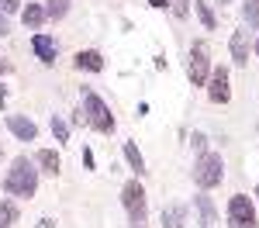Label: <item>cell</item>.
Masks as SVG:
<instances>
[{
	"mask_svg": "<svg viewBox=\"0 0 259 228\" xmlns=\"http://www.w3.org/2000/svg\"><path fill=\"white\" fill-rule=\"evenodd\" d=\"M35 228H56V221H52V218H41V221H38Z\"/></svg>",
	"mask_w": 259,
	"mask_h": 228,
	"instance_id": "obj_28",
	"label": "cell"
},
{
	"mask_svg": "<svg viewBox=\"0 0 259 228\" xmlns=\"http://www.w3.org/2000/svg\"><path fill=\"white\" fill-rule=\"evenodd\" d=\"M173 14L177 18H187L190 14V0H173Z\"/></svg>",
	"mask_w": 259,
	"mask_h": 228,
	"instance_id": "obj_21",
	"label": "cell"
},
{
	"mask_svg": "<svg viewBox=\"0 0 259 228\" xmlns=\"http://www.w3.org/2000/svg\"><path fill=\"white\" fill-rule=\"evenodd\" d=\"M35 163L41 166L38 173H49V176H59V169H62V159L56 149H41L38 156H35Z\"/></svg>",
	"mask_w": 259,
	"mask_h": 228,
	"instance_id": "obj_11",
	"label": "cell"
},
{
	"mask_svg": "<svg viewBox=\"0 0 259 228\" xmlns=\"http://www.w3.org/2000/svg\"><path fill=\"white\" fill-rule=\"evenodd\" d=\"M245 21H249V24H259V7H256V4L245 7Z\"/></svg>",
	"mask_w": 259,
	"mask_h": 228,
	"instance_id": "obj_23",
	"label": "cell"
},
{
	"mask_svg": "<svg viewBox=\"0 0 259 228\" xmlns=\"http://www.w3.org/2000/svg\"><path fill=\"white\" fill-rule=\"evenodd\" d=\"M221 4H232V0H221Z\"/></svg>",
	"mask_w": 259,
	"mask_h": 228,
	"instance_id": "obj_33",
	"label": "cell"
},
{
	"mask_svg": "<svg viewBox=\"0 0 259 228\" xmlns=\"http://www.w3.org/2000/svg\"><path fill=\"white\" fill-rule=\"evenodd\" d=\"M21 7V0H0V14H14Z\"/></svg>",
	"mask_w": 259,
	"mask_h": 228,
	"instance_id": "obj_22",
	"label": "cell"
},
{
	"mask_svg": "<svg viewBox=\"0 0 259 228\" xmlns=\"http://www.w3.org/2000/svg\"><path fill=\"white\" fill-rule=\"evenodd\" d=\"M187 225V207L183 204H166L162 207V228H183Z\"/></svg>",
	"mask_w": 259,
	"mask_h": 228,
	"instance_id": "obj_14",
	"label": "cell"
},
{
	"mask_svg": "<svg viewBox=\"0 0 259 228\" xmlns=\"http://www.w3.org/2000/svg\"><path fill=\"white\" fill-rule=\"evenodd\" d=\"M21 21H24V28H41V21H45V7H41V4H28V7L21 11Z\"/></svg>",
	"mask_w": 259,
	"mask_h": 228,
	"instance_id": "obj_15",
	"label": "cell"
},
{
	"mask_svg": "<svg viewBox=\"0 0 259 228\" xmlns=\"http://www.w3.org/2000/svg\"><path fill=\"white\" fill-rule=\"evenodd\" d=\"M194 11H197L200 24H204L207 31H211V28L218 24V21H214V11H211V4H207V0H194Z\"/></svg>",
	"mask_w": 259,
	"mask_h": 228,
	"instance_id": "obj_17",
	"label": "cell"
},
{
	"mask_svg": "<svg viewBox=\"0 0 259 228\" xmlns=\"http://www.w3.org/2000/svg\"><path fill=\"white\" fill-rule=\"evenodd\" d=\"M31 49H35V56H38L45 66L56 62V38H52V35H35V38H31Z\"/></svg>",
	"mask_w": 259,
	"mask_h": 228,
	"instance_id": "obj_10",
	"label": "cell"
},
{
	"mask_svg": "<svg viewBox=\"0 0 259 228\" xmlns=\"http://www.w3.org/2000/svg\"><path fill=\"white\" fill-rule=\"evenodd\" d=\"M83 163H87V169H94V152L90 149H83Z\"/></svg>",
	"mask_w": 259,
	"mask_h": 228,
	"instance_id": "obj_25",
	"label": "cell"
},
{
	"mask_svg": "<svg viewBox=\"0 0 259 228\" xmlns=\"http://www.w3.org/2000/svg\"><path fill=\"white\" fill-rule=\"evenodd\" d=\"M207 97H211V104H228L232 101V86H228V69H225V66L211 69V76H207Z\"/></svg>",
	"mask_w": 259,
	"mask_h": 228,
	"instance_id": "obj_7",
	"label": "cell"
},
{
	"mask_svg": "<svg viewBox=\"0 0 259 228\" xmlns=\"http://www.w3.org/2000/svg\"><path fill=\"white\" fill-rule=\"evenodd\" d=\"M11 69H14V66H11V59H4V56H0V73H11Z\"/></svg>",
	"mask_w": 259,
	"mask_h": 228,
	"instance_id": "obj_27",
	"label": "cell"
},
{
	"mask_svg": "<svg viewBox=\"0 0 259 228\" xmlns=\"http://www.w3.org/2000/svg\"><path fill=\"white\" fill-rule=\"evenodd\" d=\"M190 142H194V149H200V152H204V142H207V139H204L200 131H194V139H190Z\"/></svg>",
	"mask_w": 259,
	"mask_h": 228,
	"instance_id": "obj_24",
	"label": "cell"
},
{
	"mask_svg": "<svg viewBox=\"0 0 259 228\" xmlns=\"http://www.w3.org/2000/svg\"><path fill=\"white\" fill-rule=\"evenodd\" d=\"M132 228H145V225H132Z\"/></svg>",
	"mask_w": 259,
	"mask_h": 228,
	"instance_id": "obj_31",
	"label": "cell"
},
{
	"mask_svg": "<svg viewBox=\"0 0 259 228\" xmlns=\"http://www.w3.org/2000/svg\"><path fill=\"white\" fill-rule=\"evenodd\" d=\"M187 76L194 86H204L207 76H211V59H207V45L204 41H194L190 49V62H187Z\"/></svg>",
	"mask_w": 259,
	"mask_h": 228,
	"instance_id": "obj_6",
	"label": "cell"
},
{
	"mask_svg": "<svg viewBox=\"0 0 259 228\" xmlns=\"http://www.w3.org/2000/svg\"><path fill=\"white\" fill-rule=\"evenodd\" d=\"M221 180H225V159H221V152H200L197 163H194V184L200 190H211Z\"/></svg>",
	"mask_w": 259,
	"mask_h": 228,
	"instance_id": "obj_3",
	"label": "cell"
},
{
	"mask_svg": "<svg viewBox=\"0 0 259 228\" xmlns=\"http://www.w3.org/2000/svg\"><path fill=\"white\" fill-rule=\"evenodd\" d=\"M7 128H11V135L21 139V142H35V139H38L35 121H28V118H21V114H7Z\"/></svg>",
	"mask_w": 259,
	"mask_h": 228,
	"instance_id": "obj_8",
	"label": "cell"
},
{
	"mask_svg": "<svg viewBox=\"0 0 259 228\" xmlns=\"http://www.w3.org/2000/svg\"><path fill=\"white\" fill-rule=\"evenodd\" d=\"M14 221H18V204L0 201V228H14Z\"/></svg>",
	"mask_w": 259,
	"mask_h": 228,
	"instance_id": "obj_18",
	"label": "cell"
},
{
	"mask_svg": "<svg viewBox=\"0 0 259 228\" xmlns=\"http://www.w3.org/2000/svg\"><path fill=\"white\" fill-rule=\"evenodd\" d=\"M194 207H197V214H200V228H218V211H214V201L207 194H197Z\"/></svg>",
	"mask_w": 259,
	"mask_h": 228,
	"instance_id": "obj_9",
	"label": "cell"
},
{
	"mask_svg": "<svg viewBox=\"0 0 259 228\" xmlns=\"http://www.w3.org/2000/svg\"><path fill=\"white\" fill-rule=\"evenodd\" d=\"M124 159H128V166L135 169V173H145V159H142V152H139V145L135 142H124Z\"/></svg>",
	"mask_w": 259,
	"mask_h": 228,
	"instance_id": "obj_16",
	"label": "cell"
},
{
	"mask_svg": "<svg viewBox=\"0 0 259 228\" xmlns=\"http://www.w3.org/2000/svg\"><path fill=\"white\" fill-rule=\"evenodd\" d=\"M121 204L128 211V221L132 225H145V214H149V201H145V187L139 180H128L121 190Z\"/></svg>",
	"mask_w": 259,
	"mask_h": 228,
	"instance_id": "obj_4",
	"label": "cell"
},
{
	"mask_svg": "<svg viewBox=\"0 0 259 228\" xmlns=\"http://www.w3.org/2000/svg\"><path fill=\"white\" fill-rule=\"evenodd\" d=\"M76 69L100 73V69H104V56H100L97 49H83V52H76Z\"/></svg>",
	"mask_w": 259,
	"mask_h": 228,
	"instance_id": "obj_12",
	"label": "cell"
},
{
	"mask_svg": "<svg viewBox=\"0 0 259 228\" xmlns=\"http://www.w3.org/2000/svg\"><path fill=\"white\" fill-rule=\"evenodd\" d=\"M4 190L11 197H35V190H38V169H35V163L28 156H18L11 163L7 176H4Z\"/></svg>",
	"mask_w": 259,
	"mask_h": 228,
	"instance_id": "obj_2",
	"label": "cell"
},
{
	"mask_svg": "<svg viewBox=\"0 0 259 228\" xmlns=\"http://www.w3.org/2000/svg\"><path fill=\"white\" fill-rule=\"evenodd\" d=\"M256 197H259V184H256Z\"/></svg>",
	"mask_w": 259,
	"mask_h": 228,
	"instance_id": "obj_32",
	"label": "cell"
},
{
	"mask_svg": "<svg viewBox=\"0 0 259 228\" xmlns=\"http://www.w3.org/2000/svg\"><path fill=\"white\" fill-rule=\"evenodd\" d=\"M149 7H156V11H166V7H169V0H149Z\"/></svg>",
	"mask_w": 259,
	"mask_h": 228,
	"instance_id": "obj_26",
	"label": "cell"
},
{
	"mask_svg": "<svg viewBox=\"0 0 259 228\" xmlns=\"http://www.w3.org/2000/svg\"><path fill=\"white\" fill-rule=\"evenodd\" d=\"M80 97H83V107L76 111V121L90 124L94 131H100V135H111V131H114V114H111V107L100 101L90 86H83Z\"/></svg>",
	"mask_w": 259,
	"mask_h": 228,
	"instance_id": "obj_1",
	"label": "cell"
},
{
	"mask_svg": "<svg viewBox=\"0 0 259 228\" xmlns=\"http://www.w3.org/2000/svg\"><path fill=\"white\" fill-rule=\"evenodd\" d=\"M7 31H11V28H7V21L0 18V35H7Z\"/></svg>",
	"mask_w": 259,
	"mask_h": 228,
	"instance_id": "obj_29",
	"label": "cell"
},
{
	"mask_svg": "<svg viewBox=\"0 0 259 228\" xmlns=\"http://www.w3.org/2000/svg\"><path fill=\"white\" fill-rule=\"evenodd\" d=\"M228 228H256V207H252V197L235 194V197L228 201Z\"/></svg>",
	"mask_w": 259,
	"mask_h": 228,
	"instance_id": "obj_5",
	"label": "cell"
},
{
	"mask_svg": "<svg viewBox=\"0 0 259 228\" xmlns=\"http://www.w3.org/2000/svg\"><path fill=\"white\" fill-rule=\"evenodd\" d=\"M52 135H56V142H69V124L62 118H52Z\"/></svg>",
	"mask_w": 259,
	"mask_h": 228,
	"instance_id": "obj_20",
	"label": "cell"
},
{
	"mask_svg": "<svg viewBox=\"0 0 259 228\" xmlns=\"http://www.w3.org/2000/svg\"><path fill=\"white\" fill-rule=\"evenodd\" d=\"M0 156H4V149H0Z\"/></svg>",
	"mask_w": 259,
	"mask_h": 228,
	"instance_id": "obj_34",
	"label": "cell"
},
{
	"mask_svg": "<svg viewBox=\"0 0 259 228\" xmlns=\"http://www.w3.org/2000/svg\"><path fill=\"white\" fill-rule=\"evenodd\" d=\"M256 56H259V38H256Z\"/></svg>",
	"mask_w": 259,
	"mask_h": 228,
	"instance_id": "obj_30",
	"label": "cell"
},
{
	"mask_svg": "<svg viewBox=\"0 0 259 228\" xmlns=\"http://www.w3.org/2000/svg\"><path fill=\"white\" fill-rule=\"evenodd\" d=\"M66 11H69V0H45V18L59 21L66 18Z\"/></svg>",
	"mask_w": 259,
	"mask_h": 228,
	"instance_id": "obj_19",
	"label": "cell"
},
{
	"mask_svg": "<svg viewBox=\"0 0 259 228\" xmlns=\"http://www.w3.org/2000/svg\"><path fill=\"white\" fill-rule=\"evenodd\" d=\"M232 62L235 66H245L249 62V38H245V31H232Z\"/></svg>",
	"mask_w": 259,
	"mask_h": 228,
	"instance_id": "obj_13",
	"label": "cell"
}]
</instances>
